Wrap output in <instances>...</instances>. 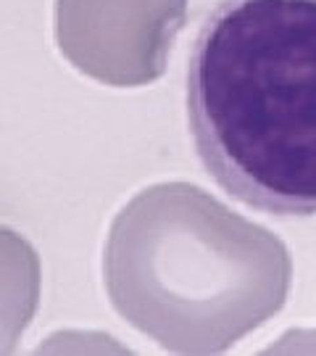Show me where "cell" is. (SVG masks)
Returning a JSON list of instances; mask_svg holds the SVG:
<instances>
[{"instance_id":"cell-1","label":"cell","mask_w":316,"mask_h":356,"mask_svg":"<svg viewBox=\"0 0 316 356\" xmlns=\"http://www.w3.org/2000/svg\"><path fill=\"white\" fill-rule=\"evenodd\" d=\"M188 119L232 198L316 216V0H219L190 48Z\"/></svg>"}]
</instances>
